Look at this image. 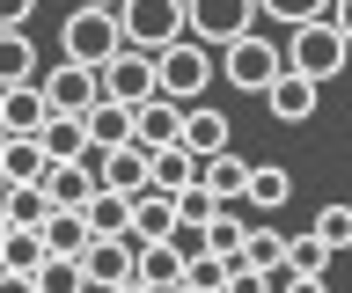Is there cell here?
Listing matches in <instances>:
<instances>
[{
	"mask_svg": "<svg viewBox=\"0 0 352 293\" xmlns=\"http://www.w3.org/2000/svg\"><path fill=\"white\" fill-rule=\"evenodd\" d=\"M154 95H162V59L125 45V51L103 67V103H118V110H147Z\"/></svg>",
	"mask_w": 352,
	"mask_h": 293,
	"instance_id": "7",
	"label": "cell"
},
{
	"mask_svg": "<svg viewBox=\"0 0 352 293\" xmlns=\"http://www.w3.org/2000/svg\"><path fill=\"white\" fill-rule=\"evenodd\" d=\"M184 103H169V95H154L147 110H132V147H147V154H162V147H184Z\"/></svg>",
	"mask_w": 352,
	"mask_h": 293,
	"instance_id": "10",
	"label": "cell"
},
{
	"mask_svg": "<svg viewBox=\"0 0 352 293\" xmlns=\"http://www.w3.org/2000/svg\"><path fill=\"white\" fill-rule=\"evenodd\" d=\"M96 176L118 198H140L147 191V147H118V154H96Z\"/></svg>",
	"mask_w": 352,
	"mask_h": 293,
	"instance_id": "16",
	"label": "cell"
},
{
	"mask_svg": "<svg viewBox=\"0 0 352 293\" xmlns=\"http://www.w3.org/2000/svg\"><path fill=\"white\" fill-rule=\"evenodd\" d=\"M132 264H140V249H132V242H88V249H81V279H88V293H118V286H132Z\"/></svg>",
	"mask_w": 352,
	"mask_h": 293,
	"instance_id": "9",
	"label": "cell"
},
{
	"mask_svg": "<svg viewBox=\"0 0 352 293\" xmlns=\"http://www.w3.org/2000/svg\"><path fill=\"white\" fill-rule=\"evenodd\" d=\"M286 67L308 73L316 89H323V81H338V73L352 67V45H345V30H338V15H330V23L294 30V37H286Z\"/></svg>",
	"mask_w": 352,
	"mask_h": 293,
	"instance_id": "2",
	"label": "cell"
},
{
	"mask_svg": "<svg viewBox=\"0 0 352 293\" xmlns=\"http://www.w3.org/2000/svg\"><path fill=\"white\" fill-rule=\"evenodd\" d=\"M184 15H191V45H206V51L242 45V37L264 23L257 0H184Z\"/></svg>",
	"mask_w": 352,
	"mask_h": 293,
	"instance_id": "5",
	"label": "cell"
},
{
	"mask_svg": "<svg viewBox=\"0 0 352 293\" xmlns=\"http://www.w3.org/2000/svg\"><path fill=\"white\" fill-rule=\"evenodd\" d=\"M250 176H257V161H242L235 147H228L220 161H206V169H198V183H206L220 205H242V198H250Z\"/></svg>",
	"mask_w": 352,
	"mask_h": 293,
	"instance_id": "17",
	"label": "cell"
},
{
	"mask_svg": "<svg viewBox=\"0 0 352 293\" xmlns=\"http://www.w3.org/2000/svg\"><path fill=\"white\" fill-rule=\"evenodd\" d=\"M103 191V176H96V161H66V169H52L44 176V198H52V213H88V198Z\"/></svg>",
	"mask_w": 352,
	"mask_h": 293,
	"instance_id": "13",
	"label": "cell"
},
{
	"mask_svg": "<svg viewBox=\"0 0 352 293\" xmlns=\"http://www.w3.org/2000/svg\"><path fill=\"white\" fill-rule=\"evenodd\" d=\"M30 81H44L30 30H0V89H30Z\"/></svg>",
	"mask_w": 352,
	"mask_h": 293,
	"instance_id": "22",
	"label": "cell"
},
{
	"mask_svg": "<svg viewBox=\"0 0 352 293\" xmlns=\"http://www.w3.org/2000/svg\"><path fill=\"white\" fill-rule=\"evenodd\" d=\"M308 235H316V242H323L330 257H338V249H352V205H323V213H316V227H308Z\"/></svg>",
	"mask_w": 352,
	"mask_h": 293,
	"instance_id": "29",
	"label": "cell"
},
{
	"mask_svg": "<svg viewBox=\"0 0 352 293\" xmlns=\"http://www.w3.org/2000/svg\"><path fill=\"white\" fill-rule=\"evenodd\" d=\"M184 286L191 293H228V257H213V249L191 257V279H184Z\"/></svg>",
	"mask_w": 352,
	"mask_h": 293,
	"instance_id": "32",
	"label": "cell"
},
{
	"mask_svg": "<svg viewBox=\"0 0 352 293\" xmlns=\"http://www.w3.org/2000/svg\"><path fill=\"white\" fill-rule=\"evenodd\" d=\"M286 264L301 271V279H330V249L316 242V235H294V242H286Z\"/></svg>",
	"mask_w": 352,
	"mask_h": 293,
	"instance_id": "30",
	"label": "cell"
},
{
	"mask_svg": "<svg viewBox=\"0 0 352 293\" xmlns=\"http://www.w3.org/2000/svg\"><path fill=\"white\" fill-rule=\"evenodd\" d=\"M8 191H15V183H8V176H0V205H8Z\"/></svg>",
	"mask_w": 352,
	"mask_h": 293,
	"instance_id": "36",
	"label": "cell"
},
{
	"mask_svg": "<svg viewBox=\"0 0 352 293\" xmlns=\"http://www.w3.org/2000/svg\"><path fill=\"white\" fill-rule=\"evenodd\" d=\"M294 198V169H279V161H257V176H250V213H279V205Z\"/></svg>",
	"mask_w": 352,
	"mask_h": 293,
	"instance_id": "25",
	"label": "cell"
},
{
	"mask_svg": "<svg viewBox=\"0 0 352 293\" xmlns=\"http://www.w3.org/2000/svg\"><path fill=\"white\" fill-rule=\"evenodd\" d=\"M176 293H191V286H176Z\"/></svg>",
	"mask_w": 352,
	"mask_h": 293,
	"instance_id": "38",
	"label": "cell"
},
{
	"mask_svg": "<svg viewBox=\"0 0 352 293\" xmlns=\"http://www.w3.org/2000/svg\"><path fill=\"white\" fill-rule=\"evenodd\" d=\"M0 293H37V279H15V271H8V279H0Z\"/></svg>",
	"mask_w": 352,
	"mask_h": 293,
	"instance_id": "33",
	"label": "cell"
},
{
	"mask_svg": "<svg viewBox=\"0 0 352 293\" xmlns=\"http://www.w3.org/2000/svg\"><path fill=\"white\" fill-rule=\"evenodd\" d=\"M8 227H22V235H44V220H52V198L44 191H8Z\"/></svg>",
	"mask_w": 352,
	"mask_h": 293,
	"instance_id": "28",
	"label": "cell"
},
{
	"mask_svg": "<svg viewBox=\"0 0 352 293\" xmlns=\"http://www.w3.org/2000/svg\"><path fill=\"white\" fill-rule=\"evenodd\" d=\"M184 154L191 161H220L228 154V117H220L213 103H198V110L184 117Z\"/></svg>",
	"mask_w": 352,
	"mask_h": 293,
	"instance_id": "19",
	"label": "cell"
},
{
	"mask_svg": "<svg viewBox=\"0 0 352 293\" xmlns=\"http://www.w3.org/2000/svg\"><path fill=\"white\" fill-rule=\"evenodd\" d=\"M118 51H125V23H118V8H74V15L59 23V59H66V67L103 73Z\"/></svg>",
	"mask_w": 352,
	"mask_h": 293,
	"instance_id": "1",
	"label": "cell"
},
{
	"mask_svg": "<svg viewBox=\"0 0 352 293\" xmlns=\"http://www.w3.org/2000/svg\"><path fill=\"white\" fill-rule=\"evenodd\" d=\"M338 30H345V45H352V0H338Z\"/></svg>",
	"mask_w": 352,
	"mask_h": 293,
	"instance_id": "34",
	"label": "cell"
},
{
	"mask_svg": "<svg viewBox=\"0 0 352 293\" xmlns=\"http://www.w3.org/2000/svg\"><path fill=\"white\" fill-rule=\"evenodd\" d=\"M88 242H96V235H88V213H52V220H44V249H52V257H81Z\"/></svg>",
	"mask_w": 352,
	"mask_h": 293,
	"instance_id": "27",
	"label": "cell"
},
{
	"mask_svg": "<svg viewBox=\"0 0 352 293\" xmlns=\"http://www.w3.org/2000/svg\"><path fill=\"white\" fill-rule=\"evenodd\" d=\"M176 235V198H154V191H140L132 198V249H147V242H169Z\"/></svg>",
	"mask_w": 352,
	"mask_h": 293,
	"instance_id": "18",
	"label": "cell"
},
{
	"mask_svg": "<svg viewBox=\"0 0 352 293\" xmlns=\"http://www.w3.org/2000/svg\"><path fill=\"white\" fill-rule=\"evenodd\" d=\"M37 147H44V161L52 169H66V161H96V147H88V125L81 117H52L37 132Z\"/></svg>",
	"mask_w": 352,
	"mask_h": 293,
	"instance_id": "20",
	"label": "cell"
},
{
	"mask_svg": "<svg viewBox=\"0 0 352 293\" xmlns=\"http://www.w3.org/2000/svg\"><path fill=\"white\" fill-rule=\"evenodd\" d=\"M118 23H125V45H132V51H169V45L191 37L184 0H125V8H118Z\"/></svg>",
	"mask_w": 352,
	"mask_h": 293,
	"instance_id": "3",
	"label": "cell"
},
{
	"mask_svg": "<svg viewBox=\"0 0 352 293\" xmlns=\"http://www.w3.org/2000/svg\"><path fill=\"white\" fill-rule=\"evenodd\" d=\"M52 264V249H44V235H8V242H0V271H15V279H37V271Z\"/></svg>",
	"mask_w": 352,
	"mask_h": 293,
	"instance_id": "26",
	"label": "cell"
},
{
	"mask_svg": "<svg viewBox=\"0 0 352 293\" xmlns=\"http://www.w3.org/2000/svg\"><path fill=\"white\" fill-rule=\"evenodd\" d=\"M0 176L15 183V191H44L52 161H44V147H37V139H8V147H0Z\"/></svg>",
	"mask_w": 352,
	"mask_h": 293,
	"instance_id": "21",
	"label": "cell"
},
{
	"mask_svg": "<svg viewBox=\"0 0 352 293\" xmlns=\"http://www.w3.org/2000/svg\"><path fill=\"white\" fill-rule=\"evenodd\" d=\"M154 59H162V95H169V103H184V110H198V103H206V81L220 73V51H206V45H191V37H184V45L154 51Z\"/></svg>",
	"mask_w": 352,
	"mask_h": 293,
	"instance_id": "6",
	"label": "cell"
},
{
	"mask_svg": "<svg viewBox=\"0 0 352 293\" xmlns=\"http://www.w3.org/2000/svg\"><path fill=\"white\" fill-rule=\"evenodd\" d=\"M118 293H154V286H140V279H132V286H118Z\"/></svg>",
	"mask_w": 352,
	"mask_h": 293,
	"instance_id": "35",
	"label": "cell"
},
{
	"mask_svg": "<svg viewBox=\"0 0 352 293\" xmlns=\"http://www.w3.org/2000/svg\"><path fill=\"white\" fill-rule=\"evenodd\" d=\"M88 235H96V242H125L132 235V198L96 191V198H88Z\"/></svg>",
	"mask_w": 352,
	"mask_h": 293,
	"instance_id": "23",
	"label": "cell"
},
{
	"mask_svg": "<svg viewBox=\"0 0 352 293\" xmlns=\"http://www.w3.org/2000/svg\"><path fill=\"white\" fill-rule=\"evenodd\" d=\"M279 73H286V45H272L264 30H250L242 45L220 51V81H228V89H242V95H264Z\"/></svg>",
	"mask_w": 352,
	"mask_h": 293,
	"instance_id": "4",
	"label": "cell"
},
{
	"mask_svg": "<svg viewBox=\"0 0 352 293\" xmlns=\"http://www.w3.org/2000/svg\"><path fill=\"white\" fill-rule=\"evenodd\" d=\"M44 125H52V103H44L37 81L30 89H0V132L8 139H37Z\"/></svg>",
	"mask_w": 352,
	"mask_h": 293,
	"instance_id": "12",
	"label": "cell"
},
{
	"mask_svg": "<svg viewBox=\"0 0 352 293\" xmlns=\"http://www.w3.org/2000/svg\"><path fill=\"white\" fill-rule=\"evenodd\" d=\"M198 169L206 161H191L184 147H162V154H147V191L154 198H184V191H198Z\"/></svg>",
	"mask_w": 352,
	"mask_h": 293,
	"instance_id": "15",
	"label": "cell"
},
{
	"mask_svg": "<svg viewBox=\"0 0 352 293\" xmlns=\"http://www.w3.org/2000/svg\"><path fill=\"white\" fill-rule=\"evenodd\" d=\"M316 103H323V89H316L308 73H294V67L264 89V110L279 117V125H308V117H316Z\"/></svg>",
	"mask_w": 352,
	"mask_h": 293,
	"instance_id": "11",
	"label": "cell"
},
{
	"mask_svg": "<svg viewBox=\"0 0 352 293\" xmlns=\"http://www.w3.org/2000/svg\"><path fill=\"white\" fill-rule=\"evenodd\" d=\"M0 147H8V132H0Z\"/></svg>",
	"mask_w": 352,
	"mask_h": 293,
	"instance_id": "37",
	"label": "cell"
},
{
	"mask_svg": "<svg viewBox=\"0 0 352 293\" xmlns=\"http://www.w3.org/2000/svg\"><path fill=\"white\" fill-rule=\"evenodd\" d=\"M37 293H88V279H81V257H52V264L37 271Z\"/></svg>",
	"mask_w": 352,
	"mask_h": 293,
	"instance_id": "31",
	"label": "cell"
},
{
	"mask_svg": "<svg viewBox=\"0 0 352 293\" xmlns=\"http://www.w3.org/2000/svg\"><path fill=\"white\" fill-rule=\"evenodd\" d=\"M132 279L154 286V293H176L184 279H191V257H184L176 242H147V249H140V264H132Z\"/></svg>",
	"mask_w": 352,
	"mask_h": 293,
	"instance_id": "14",
	"label": "cell"
},
{
	"mask_svg": "<svg viewBox=\"0 0 352 293\" xmlns=\"http://www.w3.org/2000/svg\"><path fill=\"white\" fill-rule=\"evenodd\" d=\"M0 279H8V271H0Z\"/></svg>",
	"mask_w": 352,
	"mask_h": 293,
	"instance_id": "39",
	"label": "cell"
},
{
	"mask_svg": "<svg viewBox=\"0 0 352 293\" xmlns=\"http://www.w3.org/2000/svg\"><path fill=\"white\" fill-rule=\"evenodd\" d=\"M81 125H88V147H96V154H118V147H132V110H118V103H96Z\"/></svg>",
	"mask_w": 352,
	"mask_h": 293,
	"instance_id": "24",
	"label": "cell"
},
{
	"mask_svg": "<svg viewBox=\"0 0 352 293\" xmlns=\"http://www.w3.org/2000/svg\"><path fill=\"white\" fill-rule=\"evenodd\" d=\"M44 103H52V117H88L96 103H103V73H88V67H44Z\"/></svg>",
	"mask_w": 352,
	"mask_h": 293,
	"instance_id": "8",
	"label": "cell"
}]
</instances>
